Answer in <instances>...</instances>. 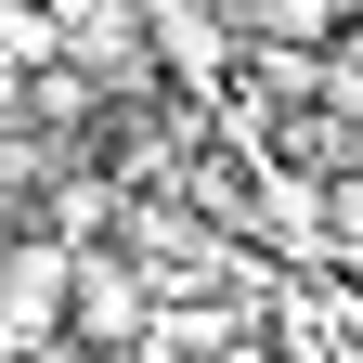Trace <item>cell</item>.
<instances>
[]
</instances>
